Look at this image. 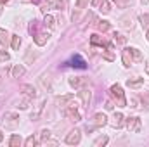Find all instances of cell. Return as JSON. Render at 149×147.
I'll return each instance as SVG.
<instances>
[{
	"label": "cell",
	"instance_id": "7",
	"mask_svg": "<svg viewBox=\"0 0 149 147\" xmlns=\"http://www.w3.org/2000/svg\"><path fill=\"white\" fill-rule=\"evenodd\" d=\"M19 90H21V92H23L24 95H28V97H31V99H35V97L38 95L37 88H35L33 85H28V83H26V85H21V87H19Z\"/></svg>",
	"mask_w": 149,
	"mask_h": 147
},
{
	"label": "cell",
	"instance_id": "34",
	"mask_svg": "<svg viewBox=\"0 0 149 147\" xmlns=\"http://www.w3.org/2000/svg\"><path fill=\"white\" fill-rule=\"evenodd\" d=\"M113 37H114V42H116V43H121V45L127 43V38H125V35H121V33H116V31H114Z\"/></svg>",
	"mask_w": 149,
	"mask_h": 147
},
{
	"label": "cell",
	"instance_id": "40",
	"mask_svg": "<svg viewBox=\"0 0 149 147\" xmlns=\"http://www.w3.org/2000/svg\"><path fill=\"white\" fill-rule=\"evenodd\" d=\"M52 7H56V9H59V10H61V9L64 7V0H57L56 3H52Z\"/></svg>",
	"mask_w": 149,
	"mask_h": 147
},
{
	"label": "cell",
	"instance_id": "35",
	"mask_svg": "<svg viewBox=\"0 0 149 147\" xmlns=\"http://www.w3.org/2000/svg\"><path fill=\"white\" fill-rule=\"evenodd\" d=\"M30 33H31V37L38 33V21H37V19H33V21H31V24H30Z\"/></svg>",
	"mask_w": 149,
	"mask_h": 147
},
{
	"label": "cell",
	"instance_id": "13",
	"mask_svg": "<svg viewBox=\"0 0 149 147\" xmlns=\"http://www.w3.org/2000/svg\"><path fill=\"white\" fill-rule=\"evenodd\" d=\"M38 81H40V85H42V88H43L45 92H50V90H52V85H50V78H49V74H42V76L38 78Z\"/></svg>",
	"mask_w": 149,
	"mask_h": 147
},
{
	"label": "cell",
	"instance_id": "6",
	"mask_svg": "<svg viewBox=\"0 0 149 147\" xmlns=\"http://www.w3.org/2000/svg\"><path fill=\"white\" fill-rule=\"evenodd\" d=\"M120 26L125 28V30H134V26H135V24H134V17H132L130 14L120 17Z\"/></svg>",
	"mask_w": 149,
	"mask_h": 147
},
{
	"label": "cell",
	"instance_id": "1",
	"mask_svg": "<svg viewBox=\"0 0 149 147\" xmlns=\"http://www.w3.org/2000/svg\"><path fill=\"white\" fill-rule=\"evenodd\" d=\"M2 123L7 130H16L19 126V114L17 112H5L2 116Z\"/></svg>",
	"mask_w": 149,
	"mask_h": 147
},
{
	"label": "cell",
	"instance_id": "12",
	"mask_svg": "<svg viewBox=\"0 0 149 147\" xmlns=\"http://www.w3.org/2000/svg\"><path fill=\"white\" fill-rule=\"evenodd\" d=\"M121 61H123V66H125V68H130V66L134 64V59H132L128 49H125V50L121 52Z\"/></svg>",
	"mask_w": 149,
	"mask_h": 147
},
{
	"label": "cell",
	"instance_id": "36",
	"mask_svg": "<svg viewBox=\"0 0 149 147\" xmlns=\"http://www.w3.org/2000/svg\"><path fill=\"white\" fill-rule=\"evenodd\" d=\"M118 7H121V9H127V7H130V0H113Z\"/></svg>",
	"mask_w": 149,
	"mask_h": 147
},
{
	"label": "cell",
	"instance_id": "46",
	"mask_svg": "<svg viewBox=\"0 0 149 147\" xmlns=\"http://www.w3.org/2000/svg\"><path fill=\"white\" fill-rule=\"evenodd\" d=\"M101 2H102V0H92V5H94V7H99Z\"/></svg>",
	"mask_w": 149,
	"mask_h": 147
},
{
	"label": "cell",
	"instance_id": "37",
	"mask_svg": "<svg viewBox=\"0 0 149 147\" xmlns=\"http://www.w3.org/2000/svg\"><path fill=\"white\" fill-rule=\"evenodd\" d=\"M142 102H144V106H146V107L149 109V90L142 94Z\"/></svg>",
	"mask_w": 149,
	"mask_h": 147
},
{
	"label": "cell",
	"instance_id": "25",
	"mask_svg": "<svg viewBox=\"0 0 149 147\" xmlns=\"http://www.w3.org/2000/svg\"><path fill=\"white\" fill-rule=\"evenodd\" d=\"M19 45H21V37L19 35H12L10 37V47L14 50H19Z\"/></svg>",
	"mask_w": 149,
	"mask_h": 147
},
{
	"label": "cell",
	"instance_id": "27",
	"mask_svg": "<svg viewBox=\"0 0 149 147\" xmlns=\"http://www.w3.org/2000/svg\"><path fill=\"white\" fill-rule=\"evenodd\" d=\"M23 144V140H21V137L19 135H12L10 137V140H9V146L10 147H19Z\"/></svg>",
	"mask_w": 149,
	"mask_h": 147
},
{
	"label": "cell",
	"instance_id": "28",
	"mask_svg": "<svg viewBox=\"0 0 149 147\" xmlns=\"http://www.w3.org/2000/svg\"><path fill=\"white\" fill-rule=\"evenodd\" d=\"M90 43H92V45H102V47L106 45L104 38H101L99 35H92V37H90Z\"/></svg>",
	"mask_w": 149,
	"mask_h": 147
},
{
	"label": "cell",
	"instance_id": "32",
	"mask_svg": "<svg viewBox=\"0 0 149 147\" xmlns=\"http://www.w3.org/2000/svg\"><path fill=\"white\" fill-rule=\"evenodd\" d=\"M109 142V139L106 137V135H102V137H99V139H95V142H94V147H101V146H106Z\"/></svg>",
	"mask_w": 149,
	"mask_h": 147
},
{
	"label": "cell",
	"instance_id": "45",
	"mask_svg": "<svg viewBox=\"0 0 149 147\" xmlns=\"http://www.w3.org/2000/svg\"><path fill=\"white\" fill-rule=\"evenodd\" d=\"M130 104H132L130 107H137V99H135V97H132V99H130Z\"/></svg>",
	"mask_w": 149,
	"mask_h": 147
},
{
	"label": "cell",
	"instance_id": "9",
	"mask_svg": "<svg viewBox=\"0 0 149 147\" xmlns=\"http://www.w3.org/2000/svg\"><path fill=\"white\" fill-rule=\"evenodd\" d=\"M49 38H50L49 33H37V35H33V40H35V43H37L38 47H43L49 42Z\"/></svg>",
	"mask_w": 149,
	"mask_h": 147
},
{
	"label": "cell",
	"instance_id": "52",
	"mask_svg": "<svg viewBox=\"0 0 149 147\" xmlns=\"http://www.w3.org/2000/svg\"><path fill=\"white\" fill-rule=\"evenodd\" d=\"M146 38H148V40H149V28H148V37H146Z\"/></svg>",
	"mask_w": 149,
	"mask_h": 147
},
{
	"label": "cell",
	"instance_id": "14",
	"mask_svg": "<svg viewBox=\"0 0 149 147\" xmlns=\"http://www.w3.org/2000/svg\"><path fill=\"white\" fill-rule=\"evenodd\" d=\"M37 57H38V52H37V50L28 49V50H26V54H24V64H31Z\"/></svg>",
	"mask_w": 149,
	"mask_h": 147
},
{
	"label": "cell",
	"instance_id": "8",
	"mask_svg": "<svg viewBox=\"0 0 149 147\" xmlns=\"http://www.w3.org/2000/svg\"><path fill=\"white\" fill-rule=\"evenodd\" d=\"M68 83H70L73 88H81V87L87 83V80H85V78H81V76H71V78L68 80Z\"/></svg>",
	"mask_w": 149,
	"mask_h": 147
},
{
	"label": "cell",
	"instance_id": "23",
	"mask_svg": "<svg viewBox=\"0 0 149 147\" xmlns=\"http://www.w3.org/2000/svg\"><path fill=\"white\" fill-rule=\"evenodd\" d=\"M142 83H144V78H134V80H128V81H127V85H128L130 88H139Z\"/></svg>",
	"mask_w": 149,
	"mask_h": 147
},
{
	"label": "cell",
	"instance_id": "26",
	"mask_svg": "<svg viewBox=\"0 0 149 147\" xmlns=\"http://www.w3.org/2000/svg\"><path fill=\"white\" fill-rule=\"evenodd\" d=\"M99 10H101L102 14H109V12H111V5H109V2H108V0H102L101 5H99Z\"/></svg>",
	"mask_w": 149,
	"mask_h": 147
},
{
	"label": "cell",
	"instance_id": "51",
	"mask_svg": "<svg viewBox=\"0 0 149 147\" xmlns=\"http://www.w3.org/2000/svg\"><path fill=\"white\" fill-rule=\"evenodd\" d=\"M141 2H142V3H144V5H146V3H148L149 0H141Z\"/></svg>",
	"mask_w": 149,
	"mask_h": 147
},
{
	"label": "cell",
	"instance_id": "41",
	"mask_svg": "<svg viewBox=\"0 0 149 147\" xmlns=\"http://www.w3.org/2000/svg\"><path fill=\"white\" fill-rule=\"evenodd\" d=\"M0 59H2V61H9V54H7L5 50H0Z\"/></svg>",
	"mask_w": 149,
	"mask_h": 147
},
{
	"label": "cell",
	"instance_id": "29",
	"mask_svg": "<svg viewBox=\"0 0 149 147\" xmlns=\"http://www.w3.org/2000/svg\"><path fill=\"white\" fill-rule=\"evenodd\" d=\"M109 28H111V24H109L108 21H99V23H97V30L102 31V33H104V31H109Z\"/></svg>",
	"mask_w": 149,
	"mask_h": 147
},
{
	"label": "cell",
	"instance_id": "30",
	"mask_svg": "<svg viewBox=\"0 0 149 147\" xmlns=\"http://www.w3.org/2000/svg\"><path fill=\"white\" fill-rule=\"evenodd\" d=\"M30 101H31V97H28V95H26L23 101H19V102H17V107H19V109H28V107H30Z\"/></svg>",
	"mask_w": 149,
	"mask_h": 147
},
{
	"label": "cell",
	"instance_id": "16",
	"mask_svg": "<svg viewBox=\"0 0 149 147\" xmlns=\"http://www.w3.org/2000/svg\"><path fill=\"white\" fill-rule=\"evenodd\" d=\"M111 125L114 128H121V126H123V114H121V112H114Z\"/></svg>",
	"mask_w": 149,
	"mask_h": 147
},
{
	"label": "cell",
	"instance_id": "44",
	"mask_svg": "<svg viewBox=\"0 0 149 147\" xmlns=\"http://www.w3.org/2000/svg\"><path fill=\"white\" fill-rule=\"evenodd\" d=\"M104 107H106V109H108V111H111L113 107H114V104H113L111 101H108V102H106V104H104Z\"/></svg>",
	"mask_w": 149,
	"mask_h": 147
},
{
	"label": "cell",
	"instance_id": "48",
	"mask_svg": "<svg viewBox=\"0 0 149 147\" xmlns=\"http://www.w3.org/2000/svg\"><path fill=\"white\" fill-rule=\"evenodd\" d=\"M144 69H146V73L149 74V59L146 61V64H144Z\"/></svg>",
	"mask_w": 149,
	"mask_h": 147
},
{
	"label": "cell",
	"instance_id": "3",
	"mask_svg": "<svg viewBox=\"0 0 149 147\" xmlns=\"http://www.w3.org/2000/svg\"><path fill=\"white\" fill-rule=\"evenodd\" d=\"M125 126H127V130H128V132H132V133H139L142 125H141V119H139L137 116H132V118H127Z\"/></svg>",
	"mask_w": 149,
	"mask_h": 147
},
{
	"label": "cell",
	"instance_id": "42",
	"mask_svg": "<svg viewBox=\"0 0 149 147\" xmlns=\"http://www.w3.org/2000/svg\"><path fill=\"white\" fill-rule=\"evenodd\" d=\"M50 7H52V3H43V5H42V12L47 14V10H50Z\"/></svg>",
	"mask_w": 149,
	"mask_h": 147
},
{
	"label": "cell",
	"instance_id": "4",
	"mask_svg": "<svg viewBox=\"0 0 149 147\" xmlns=\"http://www.w3.org/2000/svg\"><path fill=\"white\" fill-rule=\"evenodd\" d=\"M80 140H81V132H80L78 128L71 130V132L66 135V139H64V142H66L68 146H76V144H80Z\"/></svg>",
	"mask_w": 149,
	"mask_h": 147
},
{
	"label": "cell",
	"instance_id": "38",
	"mask_svg": "<svg viewBox=\"0 0 149 147\" xmlns=\"http://www.w3.org/2000/svg\"><path fill=\"white\" fill-rule=\"evenodd\" d=\"M87 3H88V0H76V7L78 9H85Z\"/></svg>",
	"mask_w": 149,
	"mask_h": 147
},
{
	"label": "cell",
	"instance_id": "21",
	"mask_svg": "<svg viewBox=\"0 0 149 147\" xmlns=\"http://www.w3.org/2000/svg\"><path fill=\"white\" fill-rule=\"evenodd\" d=\"M43 106H45V99H43V101H40V104L37 106L35 112H31V121H38V118H40V112H42V109H43Z\"/></svg>",
	"mask_w": 149,
	"mask_h": 147
},
{
	"label": "cell",
	"instance_id": "20",
	"mask_svg": "<svg viewBox=\"0 0 149 147\" xmlns=\"http://www.w3.org/2000/svg\"><path fill=\"white\" fill-rule=\"evenodd\" d=\"M71 66H74V68H81V69H83V68H87V62H85L80 55H74L73 59H71Z\"/></svg>",
	"mask_w": 149,
	"mask_h": 147
},
{
	"label": "cell",
	"instance_id": "19",
	"mask_svg": "<svg viewBox=\"0 0 149 147\" xmlns=\"http://www.w3.org/2000/svg\"><path fill=\"white\" fill-rule=\"evenodd\" d=\"M24 73H26V69H24L23 64H16V66L12 68V78H21Z\"/></svg>",
	"mask_w": 149,
	"mask_h": 147
},
{
	"label": "cell",
	"instance_id": "17",
	"mask_svg": "<svg viewBox=\"0 0 149 147\" xmlns=\"http://www.w3.org/2000/svg\"><path fill=\"white\" fill-rule=\"evenodd\" d=\"M128 50H130V55H132L134 62H142V54H141V50H139V49H135V47H130Z\"/></svg>",
	"mask_w": 149,
	"mask_h": 147
},
{
	"label": "cell",
	"instance_id": "47",
	"mask_svg": "<svg viewBox=\"0 0 149 147\" xmlns=\"http://www.w3.org/2000/svg\"><path fill=\"white\" fill-rule=\"evenodd\" d=\"M7 2H9V0H0V14H2V7H3Z\"/></svg>",
	"mask_w": 149,
	"mask_h": 147
},
{
	"label": "cell",
	"instance_id": "18",
	"mask_svg": "<svg viewBox=\"0 0 149 147\" xmlns=\"http://www.w3.org/2000/svg\"><path fill=\"white\" fill-rule=\"evenodd\" d=\"M73 99V95L70 94V95H63V97H56V106H59V107H64L70 101Z\"/></svg>",
	"mask_w": 149,
	"mask_h": 147
},
{
	"label": "cell",
	"instance_id": "31",
	"mask_svg": "<svg viewBox=\"0 0 149 147\" xmlns=\"http://www.w3.org/2000/svg\"><path fill=\"white\" fill-rule=\"evenodd\" d=\"M139 21H141V24H142L144 30L149 28V14H141V16H139Z\"/></svg>",
	"mask_w": 149,
	"mask_h": 147
},
{
	"label": "cell",
	"instance_id": "33",
	"mask_svg": "<svg viewBox=\"0 0 149 147\" xmlns=\"http://www.w3.org/2000/svg\"><path fill=\"white\" fill-rule=\"evenodd\" d=\"M37 142H38V139L37 137H33V135H30L26 140H24V147H33V146H37Z\"/></svg>",
	"mask_w": 149,
	"mask_h": 147
},
{
	"label": "cell",
	"instance_id": "10",
	"mask_svg": "<svg viewBox=\"0 0 149 147\" xmlns=\"http://www.w3.org/2000/svg\"><path fill=\"white\" fill-rule=\"evenodd\" d=\"M94 125H95L97 128L108 125V118H106V114H104V112H97V114L94 116Z\"/></svg>",
	"mask_w": 149,
	"mask_h": 147
},
{
	"label": "cell",
	"instance_id": "49",
	"mask_svg": "<svg viewBox=\"0 0 149 147\" xmlns=\"http://www.w3.org/2000/svg\"><path fill=\"white\" fill-rule=\"evenodd\" d=\"M3 140V133H2V130H0V142Z\"/></svg>",
	"mask_w": 149,
	"mask_h": 147
},
{
	"label": "cell",
	"instance_id": "39",
	"mask_svg": "<svg viewBox=\"0 0 149 147\" xmlns=\"http://www.w3.org/2000/svg\"><path fill=\"white\" fill-rule=\"evenodd\" d=\"M7 73H9V66H0V76H2V78H5Z\"/></svg>",
	"mask_w": 149,
	"mask_h": 147
},
{
	"label": "cell",
	"instance_id": "22",
	"mask_svg": "<svg viewBox=\"0 0 149 147\" xmlns=\"http://www.w3.org/2000/svg\"><path fill=\"white\" fill-rule=\"evenodd\" d=\"M38 133H40V135H38V140H40V142H47V140H49V137H50V133H52V132H50V130H49V128H42V130H40V132H38Z\"/></svg>",
	"mask_w": 149,
	"mask_h": 147
},
{
	"label": "cell",
	"instance_id": "11",
	"mask_svg": "<svg viewBox=\"0 0 149 147\" xmlns=\"http://www.w3.org/2000/svg\"><path fill=\"white\" fill-rule=\"evenodd\" d=\"M64 114H66V118L68 119H71V121H80L81 119V116H80V112L76 109H73V107H66V111H64Z\"/></svg>",
	"mask_w": 149,
	"mask_h": 147
},
{
	"label": "cell",
	"instance_id": "24",
	"mask_svg": "<svg viewBox=\"0 0 149 147\" xmlns=\"http://www.w3.org/2000/svg\"><path fill=\"white\" fill-rule=\"evenodd\" d=\"M43 24L45 26H49L50 30H54L56 28V19L50 16V14H45V19H43Z\"/></svg>",
	"mask_w": 149,
	"mask_h": 147
},
{
	"label": "cell",
	"instance_id": "50",
	"mask_svg": "<svg viewBox=\"0 0 149 147\" xmlns=\"http://www.w3.org/2000/svg\"><path fill=\"white\" fill-rule=\"evenodd\" d=\"M31 2H33V3H40V2H42V0H31Z\"/></svg>",
	"mask_w": 149,
	"mask_h": 147
},
{
	"label": "cell",
	"instance_id": "2",
	"mask_svg": "<svg viewBox=\"0 0 149 147\" xmlns=\"http://www.w3.org/2000/svg\"><path fill=\"white\" fill-rule=\"evenodd\" d=\"M109 92H111V95L118 101V106H121V107H125L127 106V99H125V94H123V88L118 85V83H114L111 88H109Z\"/></svg>",
	"mask_w": 149,
	"mask_h": 147
},
{
	"label": "cell",
	"instance_id": "43",
	"mask_svg": "<svg viewBox=\"0 0 149 147\" xmlns=\"http://www.w3.org/2000/svg\"><path fill=\"white\" fill-rule=\"evenodd\" d=\"M71 19H73V23H76L78 19H80V12L76 10V12H73V16H71Z\"/></svg>",
	"mask_w": 149,
	"mask_h": 147
},
{
	"label": "cell",
	"instance_id": "5",
	"mask_svg": "<svg viewBox=\"0 0 149 147\" xmlns=\"http://www.w3.org/2000/svg\"><path fill=\"white\" fill-rule=\"evenodd\" d=\"M78 97L81 99V102H83V106H85V107H88V106H90V101H92V92H90L88 88H80Z\"/></svg>",
	"mask_w": 149,
	"mask_h": 147
},
{
	"label": "cell",
	"instance_id": "15",
	"mask_svg": "<svg viewBox=\"0 0 149 147\" xmlns=\"http://www.w3.org/2000/svg\"><path fill=\"white\" fill-rule=\"evenodd\" d=\"M10 37H12V35H9V31H7V30L0 28V43H2V47H7V45H9Z\"/></svg>",
	"mask_w": 149,
	"mask_h": 147
}]
</instances>
